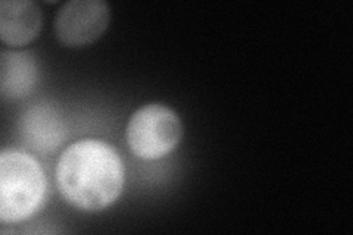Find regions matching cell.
Here are the masks:
<instances>
[{"instance_id":"obj_1","label":"cell","mask_w":353,"mask_h":235,"mask_svg":"<svg viewBox=\"0 0 353 235\" xmlns=\"http://www.w3.org/2000/svg\"><path fill=\"white\" fill-rule=\"evenodd\" d=\"M54 178L61 196L71 206L99 212L112 206L123 193L125 167L112 145L83 139L61 153Z\"/></svg>"},{"instance_id":"obj_2","label":"cell","mask_w":353,"mask_h":235,"mask_svg":"<svg viewBox=\"0 0 353 235\" xmlns=\"http://www.w3.org/2000/svg\"><path fill=\"white\" fill-rule=\"evenodd\" d=\"M46 176L31 154L3 149L0 153V221L19 223L30 219L43 205Z\"/></svg>"},{"instance_id":"obj_3","label":"cell","mask_w":353,"mask_h":235,"mask_svg":"<svg viewBox=\"0 0 353 235\" xmlns=\"http://www.w3.org/2000/svg\"><path fill=\"white\" fill-rule=\"evenodd\" d=\"M183 131V122L171 108L150 103L139 108L131 115L125 128V140L137 158L158 161L180 144Z\"/></svg>"},{"instance_id":"obj_4","label":"cell","mask_w":353,"mask_h":235,"mask_svg":"<svg viewBox=\"0 0 353 235\" xmlns=\"http://www.w3.org/2000/svg\"><path fill=\"white\" fill-rule=\"evenodd\" d=\"M110 19L102 0H71L63 3L53 21L57 39L68 48H84L101 39Z\"/></svg>"},{"instance_id":"obj_5","label":"cell","mask_w":353,"mask_h":235,"mask_svg":"<svg viewBox=\"0 0 353 235\" xmlns=\"http://www.w3.org/2000/svg\"><path fill=\"white\" fill-rule=\"evenodd\" d=\"M41 10L31 0L0 2V39L8 46L21 48L40 34Z\"/></svg>"},{"instance_id":"obj_6","label":"cell","mask_w":353,"mask_h":235,"mask_svg":"<svg viewBox=\"0 0 353 235\" xmlns=\"http://www.w3.org/2000/svg\"><path fill=\"white\" fill-rule=\"evenodd\" d=\"M21 136L31 149L40 153H52L62 144L65 128L57 110L39 105L28 109L22 116Z\"/></svg>"},{"instance_id":"obj_7","label":"cell","mask_w":353,"mask_h":235,"mask_svg":"<svg viewBox=\"0 0 353 235\" xmlns=\"http://www.w3.org/2000/svg\"><path fill=\"white\" fill-rule=\"evenodd\" d=\"M40 71L34 56L28 52H2L0 92L6 100L28 96L39 83Z\"/></svg>"}]
</instances>
